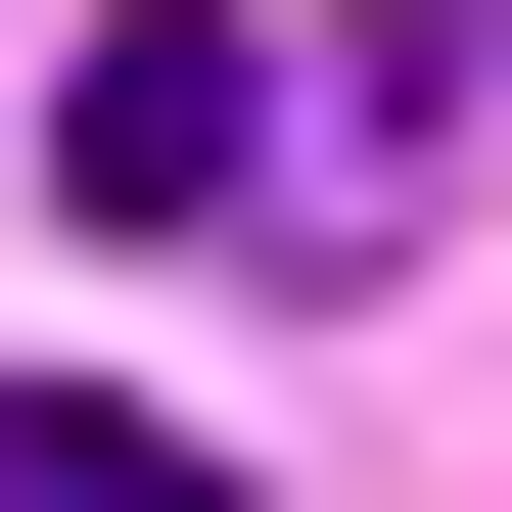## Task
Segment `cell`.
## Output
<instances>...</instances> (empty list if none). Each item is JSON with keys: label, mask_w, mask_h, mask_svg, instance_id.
Wrapping results in <instances>:
<instances>
[{"label": "cell", "mask_w": 512, "mask_h": 512, "mask_svg": "<svg viewBox=\"0 0 512 512\" xmlns=\"http://www.w3.org/2000/svg\"><path fill=\"white\" fill-rule=\"evenodd\" d=\"M0 512H233V466H140V419H0Z\"/></svg>", "instance_id": "7a4b0ae2"}, {"label": "cell", "mask_w": 512, "mask_h": 512, "mask_svg": "<svg viewBox=\"0 0 512 512\" xmlns=\"http://www.w3.org/2000/svg\"><path fill=\"white\" fill-rule=\"evenodd\" d=\"M47 187H94V233H233V187H280V47H187V0L47 47Z\"/></svg>", "instance_id": "6da1fadb"}]
</instances>
